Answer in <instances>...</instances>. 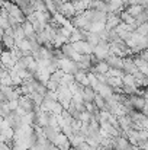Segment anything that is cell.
Masks as SVG:
<instances>
[{
    "instance_id": "30bf717a",
    "label": "cell",
    "mask_w": 148,
    "mask_h": 150,
    "mask_svg": "<svg viewBox=\"0 0 148 150\" xmlns=\"http://www.w3.org/2000/svg\"><path fill=\"white\" fill-rule=\"evenodd\" d=\"M121 80H122V85H125V86H137L135 79H134L132 74H126V73H125V74L121 77Z\"/></svg>"
},
{
    "instance_id": "7c38bea8",
    "label": "cell",
    "mask_w": 148,
    "mask_h": 150,
    "mask_svg": "<svg viewBox=\"0 0 148 150\" xmlns=\"http://www.w3.org/2000/svg\"><path fill=\"white\" fill-rule=\"evenodd\" d=\"M135 32H137L138 35H148V23H141V25H137Z\"/></svg>"
},
{
    "instance_id": "3957f363",
    "label": "cell",
    "mask_w": 148,
    "mask_h": 150,
    "mask_svg": "<svg viewBox=\"0 0 148 150\" xmlns=\"http://www.w3.org/2000/svg\"><path fill=\"white\" fill-rule=\"evenodd\" d=\"M13 3H16L20 7V10L25 13V16H29V15H32L35 12V7H34L31 0H15Z\"/></svg>"
},
{
    "instance_id": "5b68a950",
    "label": "cell",
    "mask_w": 148,
    "mask_h": 150,
    "mask_svg": "<svg viewBox=\"0 0 148 150\" xmlns=\"http://www.w3.org/2000/svg\"><path fill=\"white\" fill-rule=\"evenodd\" d=\"M80 96L84 102H93L95 100V96H96V91L89 85V86H84L83 91L80 92Z\"/></svg>"
},
{
    "instance_id": "277c9868",
    "label": "cell",
    "mask_w": 148,
    "mask_h": 150,
    "mask_svg": "<svg viewBox=\"0 0 148 150\" xmlns=\"http://www.w3.org/2000/svg\"><path fill=\"white\" fill-rule=\"evenodd\" d=\"M0 41H1L3 48H4V50H7V51H10L12 48H15V47H16V41H15V37H13V35H9V34H4V32H3V35H1Z\"/></svg>"
},
{
    "instance_id": "7a4b0ae2",
    "label": "cell",
    "mask_w": 148,
    "mask_h": 150,
    "mask_svg": "<svg viewBox=\"0 0 148 150\" xmlns=\"http://www.w3.org/2000/svg\"><path fill=\"white\" fill-rule=\"evenodd\" d=\"M106 63L109 66V69H113V70H122V66H123V58L116 55V54H112L106 58Z\"/></svg>"
},
{
    "instance_id": "6da1fadb",
    "label": "cell",
    "mask_w": 148,
    "mask_h": 150,
    "mask_svg": "<svg viewBox=\"0 0 148 150\" xmlns=\"http://www.w3.org/2000/svg\"><path fill=\"white\" fill-rule=\"evenodd\" d=\"M129 100L132 103V108L137 109V111H144L145 109V103H147V99L141 95V93H134V95H129Z\"/></svg>"
},
{
    "instance_id": "8992f818",
    "label": "cell",
    "mask_w": 148,
    "mask_h": 150,
    "mask_svg": "<svg viewBox=\"0 0 148 150\" xmlns=\"http://www.w3.org/2000/svg\"><path fill=\"white\" fill-rule=\"evenodd\" d=\"M42 134L45 136V139L49 140V142H55L57 140V137H58V131L55 130V127L54 125H44V128H42Z\"/></svg>"
},
{
    "instance_id": "ba28073f",
    "label": "cell",
    "mask_w": 148,
    "mask_h": 150,
    "mask_svg": "<svg viewBox=\"0 0 148 150\" xmlns=\"http://www.w3.org/2000/svg\"><path fill=\"white\" fill-rule=\"evenodd\" d=\"M22 29H23V32H25V37L26 38H29V37H34L35 35V29H34V26H32V23L26 19L25 22H22Z\"/></svg>"
},
{
    "instance_id": "8fae6325",
    "label": "cell",
    "mask_w": 148,
    "mask_h": 150,
    "mask_svg": "<svg viewBox=\"0 0 148 150\" xmlns=\"http://www.w3.org/2000/svg\"><path fill=\"white\" fill-rule=\"evenodd\" d=\"M135 23L137 25H141V23H148V15L145 10H142L140 15L135 16Z\"/></svg>"
},
{
    "instance_id": "9c48e42d",
    "label": "cell",
    "mask_w": 148,
    "mask_h": 150,
    "mask_svg": "<svg viewBox=\"0 0 148 150\" xmlns=\"http://www.w3.org/2000/svg\"><path fill=\"white\" fill-rule=\"evenodd\" d=\"M93 102H95V105L97 106L100 111H106V109H107V102H106V99H105L100 93H97V92H96V96H95V100H93Z\"/></svg>"
},
{
    "instance_id": "52a82bcc",
    "label": "cell",
    "mask_w": 148,
    "mask_h": 150,
    "mask_svg": "<svg viewBox=\"0 0 148 150\" xmlns=\"http://www.w3.org/2000/svg\"><path fill=\"white\" fill-rule=\"evenodd\" d=\"M144 10V7L142 6H138V4H126L125 6V12L126 13H129L131 16H137V15H140L141 12Z\"/></svg>"
}]
</instances>
